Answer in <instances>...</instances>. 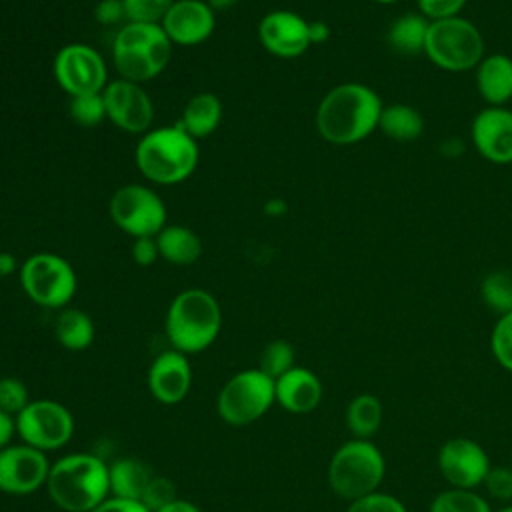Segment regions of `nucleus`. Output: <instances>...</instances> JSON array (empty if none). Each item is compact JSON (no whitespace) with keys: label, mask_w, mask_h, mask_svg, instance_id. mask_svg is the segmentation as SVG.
Masks as SVG:
<instances>
[{"label":"nucleus","mask_w":512,"mask_h":512,"mask_svg":"<svg viewBox=\"0 0 512 512\" xmlns=\"http://www.w3.org/2000/svg\"><path fill=\"white\" fill-rule=\"evenodd\" d=\"M430 512H490V506L474 490L450 488L432 500Z\"/></svg>","instance_id":"c85d7f7f"},{"label":"nucleus","mask_w":512,"mask_h":512,"mask_svg":"<svg viewBox=\"0 0 512 512\" xmlns=\"http://www.w3.org/2000/svg\"><path fill=\"white\" fill-rule=\"evenodd\" d=\"M222 328V310L214 294L204 288H188L168 306L164 330L174 350L198 354L214 344Z\"/></svg>","instance_id":"20e7f679"},{"label":"nucleus","mask_w":512,"mask_h":512,"mask_svg":"<svg viewBox=\"0 0 512 512\" xmlns=\"http://www.w3.org/2000/svg\"><path fill=\"white\" fill-rule=\"evenodd\" d=\"M376 2H380V4H392V2H396V0H376Z\"/></svg>","instance_id":"3c124183"},{"label":"nucleus","mask_w":512,"mask_h":512,"mask_svg":"<svg viewBox=\"0 0 512 512\" xmlns=\"http://www.w3.org/2000/svg\"><path fill=\"white\" fill-rule=\"evenodd\" d=\"M130 256L138 266H152L158 258V244H156V236H142V238H134L132 248H130Z\"/></svg>","instance_id":"a19ab883"},{"label":"nucleus","mask_w":512,"mask_h":512,"mask_svg":"<svg viewBox=\"0 0 512 512\" xmlns=\"http://www.w3.org/2000/svg\"><path fill=\"white\" fill-rule=\"evenodd\" d=\"M54 78L72 98L102 92L108 84V68L102 54L88 44H66L54 56Z\"/></svg>","instance_id":"f8f14e48"},{"label":"nucleus","mask_w":512,"mask_h":512,"mask_svg":"<svg viewBox=\"0 0 512 512\" xmlns=\"http://www.w3.org/2000/svg\"><path fill=\"white\" fill-rule=\"evenodd\" d=\"M110 218L132 238L156 236L168 224L162 198L144 184L120 186L110 198Z\"/></svg>","instance_id":"9d476101"},{"label":"nucleus","mask_w":512,"mask_h":512,"mask_svg":"<svg viewBox=\"0 0 512 512\" xmlns=\"http://www.w3.org/2000/svg\"><path fill=\"white\" fill-rule=\"evenodd\" d=\"M482 296L486 304L500 314H506L512 310V278L504 272H494L486 276L482 284Z\"/></svg>","instance_id":"2f4dec72"},{"label":"nucleus","mask_w":512,"mask_h":512,"mask_svg":"<svg viewBox=\"0 0 512 512\" xmlns=\"http://www.w3.org/2000/svg\"><path fill=\"white\" fill-rule=\"evenodd\" d=\"M284 210H286V206H284V202L282 200H268L266 202V206H264V212L266 214H270V216H280V214H284Z\"/></svg>","instance_id":"de8ad7c7"},{"label":"nucleus","mask_w":512,"mask_h":512,"mask_svg":"<svg viewBox=\"0 0 512 512\" xmlns=\"http://www.w3.org/2000/svg\"><path fill=\"white\" fill-rule=\"evenodd\" d=\"M274 402V380L260 368H248L234 374L222 386L216 408L224 422L232 426H246L262 418Z\"/></svg>","instance_id":"1a4fd4ad"},{"label":"nucleus","mask_w":512,"mask_h":512,"mask_svg":"<svg viewBox=\"0 0 512 512\" xmlns=\"http://www.w3.org/2000/svg\"><path fill=\"white\" fill-rule=\"evenodd\" d=\"M156 512H202V510H200L196 504L188 502V500L176 498V500H172L170 504H166L164 508H160V510H156Z\"/></svg>","instance_id":"c03bdc74"},{"label":"nucleus","mask_w":512,"mask_h":512,"mask_svg":"<svg viewBox=\"0 0 512 512\" xmlns=\"http://www.w3.org/2000/svg\"><path fill=\"white\" fill-rule=\"evenodd\" d=\"M148 390L166 406L182 402L192 386V368L188 356L170 348L158 354L148 368Z\"/></svg>","instance_id":"a211bd4d"},{"label":"nucleus","mask_w":512,"mask_h":512,"mask_svg":"<svg viewBox=\"0 0 512 512\" xmlns=\"http://www.w3.org/2000/svg\"><path fill=\"white\" fill-rule=\"evenodd\" d=\"M260 44L278 58H298L310 46V22L292 10H272L258 22Z\"/></svg>","instance_id":"dca6fc26"},{"label":"nucleus","mask_w":512,"mask_h":512,"mask_svg":"<svg viewBox=\"0 0 512 512\" xmlns=\"http://www.w3.org/2000/svg\"><path fill=\"white\" fill-rule=\"evenodd\" d=\"M466 0H418V8L422 16L432 20L452 18L458 16V12L464 8Z\"/></svg>","instance_id":"58836bf2"},{"label":"nucleus","mask_w":512,"mask_h":512,"mask_svg":"<svg viewBox=\"0 0 512 512\" xmlns=\"http://www.w3.org/2000/svg\"><path fill=\"white\" fill-rule=\"evenodd\" d=\"M110 476V496L142 500V494L150 480L154 478L152 470L136 458H120L108 466Z\"/></svg>","instance_id":"b1692460"},{"label":"nucleus","mask_w":512,"mask_h":512,"mask_svg":"<svg viewBox=\"0 0 512 512\" xmlns=\"http://www.w3.org/2000/svg\"><path fill=\"white\" fill-rule=\"evenodd\" d=\"M172 46L160 24L124 22L112 40V64L120 78L144 84L164 72Z\"/></svg>","instance_id":"39448f33"},{"label":"nucleus","mask_w":512,"mask_h":512,"mask_svg":"<svg viewBox=\"0 0 512 512\" xmlns=\"http://www.w3.org/2000/svg\"><path fill=\"white\" fill-rule=\"evenodd\" d=\"M294 366V346L288 340H272L264 346L256 368L276 380Z\"/></svg>","instance_id":"c756f323"},{"label":"nucleus","mask_w":512,"mask_h":512,"mask_svg":"<svg viewBox=\"0 0 512 512\" xmlns=\"http://www.w3.org/2000/svg\"><path fill=\"white\" fill-rule=\"evenodd\" d=\"M428 26H430V22L426 16L404 14L392 22V26L388 30V42L400 54L424 52Z\"/></svg>","instance_id":"cd10ccee"},{"label":"nucleus","mask_w":512,"mask_h":512,"mask_svg":"<svg viewBox=\"0 0 512 512\" xmlns=\"http://www.w3.org/2000/svg\"><path fill=\"white\" fill-rule=\"evenodd\" d=\"M424 54L444 70L462 72L480 64L484 58V40L480 30L466 18L452 16L432 20Z\"/></svg>","instance_id":"0eeeda50"},{"label":"nucleus","mask_w":512,"mask_h":512,"mask_svg":"<svg viewBox=\"0 0 512 512\" xmlns=\"http://www.w3.org/2000/svg\"><path fill=\"white\" fill-rule=\"evenodd\" d=\"M28 402H30L28 388L20 378H14V376L0 378V410L2 412L16 418Z\"/></svg>","instance_id":"f704fd0d"},{"label":"nucleus","mask_w":512,"mask_h":512,"mask_svg":"<svg viewBox=\"0 0 512 512\" xmlns=\"http://www.w3.org/2000/svg\"><path fill=\"white\" fill-rule=\"evenodd\" d=\"M330 36V28L324 22H310V42L320 44L326 42Z\"/></svg>","instance_id":"49530a36"},{"label":"nucleus","mask_w":512,"mask_h":512,"mask_svg":"<svg viewBox=\"0 0 512 512\" xmlns=\"http://www.w3.org/2000/svg\"><path fill=\"white\" fill-rule=\"evenodd\" d=\"M50 462L46 452L28 444H10L0 450V490L24 496L46 486Z\"/></svg>","instance_id":"4468645a"},{"label":"nucleus","mask_w":512,"mask_h":512,"mask_svg":"<svg viewBox=\"0 0 512 512\" xmlns=\"http://www.w3.org/2000/svg\"><path fill=\"white\" fill-rule=\"evenodd\" d=\"M510 468H512V452H510Z\"/></svg>","instance_id":"603ef678"},{"label":"nucleus","mask_w":512,"mask_h":512,"mask_svg":"<svg viewBox=\"0 0 512 512\" xmlns=\"http://www.w3.org/2000/svg\"><path fill=\"white\" fill-rule=\"evenodd\" d=\"M174 46H198L216 28V12L206 0H174L160 22Z\"/></svg>","instance_id":"f3484780"},{"label":"nucleus","mask_w":512,"mask_h":512,"mask_svg":"<svg viewBox=\"0 0 512 512\" xmlns=\"http://www.w3.org/2000/svg\"><path fill=\"white\" fill-rule=\"evenodd\" d=\"M16 434L24 444L50 452L70 442L74 434L72 412L56 400H30L24 410L14 418Z\"/></svg>","instance_id":"9b49d317"},{"label":"nucleus","mask_w":512,"mask_h":512,"mask_svg":"<svg viewBox=\"0 0 512 512\" xmlns=\"http://www.w3.org/2000/svg\"><path fill=\"white\" fill-rule=\"evenodd\" d=\"M472 140L486 160L496 164L512 162V112L502 106L478 112L472 122Z\"/></svg>","instance_id":"6ab92c4d"},{"label":"nucleus","mask_w":512,"mask_h":512,"mask_svg":"<svg viewBox=\"0 0 512 512\" xmlns=\"http://www.w3.org/2000/svg\"><path fill=\"white\" fill-rule=\"evenodd\" d=\"M222 120V102L212 92H198L194 94L178 120V124L196 140L210 136Z\"/></svg>","instance_id":"5701e85b"},{"label":"nucleus","mask_w":512,"mask_h":512,"mask_svg":"<svg viewBox=\"0 0 512 512\" xmlns=\"http://www.w3.org/2000/svg\"><path fill=\"white\" fill-rule=\"evenodd\" d=\"M126 10V22L160 24L174 0H122Z\"/></svg>","instance_id":"473e14b6"},{"label":"nucleus","mask_w":512,"mask_h":512,"mask_svg":"<svg viewBox=\"0 0 512 512\" xmlns=\"http://www.w3.org/2000/svg\"><path fill=\"white\" fill-rule=\"evenodd\" d=\"M70 118L84 128H94L106 118V104L102 92L80 94L70 98Z\"/></svg>","instance_id":"7c9ffc66"},{"label":"nucleus","mask_w":512,"mask_h":512,"mask_svg":"<svg viewBox=\"0 0 512 512\" xmlns=\"http://www.w3.org/2000/svg\"><path fill=\"white\" fill-rule=\"evenodd\" d=\"M140 174L154 184H178L190 178L198 166V140L178 122L150 128L136 144L134 152Z\"/></svg>","instance_id":"7ed1b4c3"},{"label":"nucleus","mask_w":512,"mask_h":512,"mask_svg":"<svg viewBox=\"0 0 512 512\" xmlns=\"http://www.w3.org/2000/svg\"><path fill=\"white\" fill-rule=\"evenodd\" d=\"M56 340L72 352L86 350L94 342V322L92 318L80 308H64L54 324Z\"/></svg>","instance_id":"393cba45"},{"label":"nucleus","mask_w":512,"mask_h":512,"mask_svg":"<svg viewBox=\"0 0 512 512\" xmlns=\"http://www.w3.org/2000/svg\"><path fill=\"white\" fill-rule=\"evenodd\" d=\"M482 486L486 488V492L500 500V502H508L512 500V468L510 466H496L488 470Z\"/></svg>","instance_id":"4c0bfd02"},{"label":"nucleus","mask_w":512,"mask_h":512,"mask_svg":"<svg viewBox=\"0 0 512 512\" xmlns=\"http://www.w3.org/2000/svg\"><path fill=\"white\" fill-rule=\"evenodd\" d=\"M94 18L102 26H116L120 22H126L124 2L122 0H100L94 6Z\"/></svg>","instance_id":"ea45409f"},{"label":"nucleus","mask_w":512,"mask_h":512,"mask_svg":"<svg viewBox=\"0 0 512 512\" xmlns=\"http://www.w3.org/2000/svg\"><path fill=\"white\" fill-rule=\"evenodd\" d=\"M274 390L276 402L292 414L312 412L322 400V384L318 376L302 366H294L276 378Z\"/></svg>","instance_id":"aec40b11"},{"label":"nucleus","mask_w":512,"mask_h":512,"mask_svg":"<svg viewBox=\"0 0 512 512\" xmlns=\"http://www.w3.org/2000/svg\"><path fill=\"white\" fill-rule=\"evenodd\" d=\"M172 500H176V488L172 484V480L164 478V476H154L150 480V484L146 486L144 494H142V504L150 510L156 512L160 508H164L166 504H170Z\"/></svg>","instance_id":"c9c22d12"},{"label":"nucleus","mask_w":512,"mask_h":512,"mask_svg":"<svg viewBox=\"0 0 512 512\" xmlns=\"http://www.w3.org/2000/svg\"><path fill=\"white\" fill-rule=\"evenodd\" d=\"M382 108L378 94L370 86L358 82L338 84L320 100L316 128L326 142L354 144L378 128Z\"/></svg>","instance_id":"f257e3e1"},{"label":"nucleus","mask_w":512,"mask_h":512,"mask_svg":"<svg viewBox=\"0 0 512 512\" xmlns=\"http://www.w3.org/2000/svg\"><path fill=\"white\" fill-rule=\"evenodd\" d=\"M160 258L174 266H190L202 256L200 236L182 224H166L156 234Z\"/></svg>","instance_id":"4be33fe9"},{"label":"nucleus","mask_w":512,"mask_h":512,"mask_svg":"<svg viewBox=\"0 0 512 512\" xmlns=\"http://www.w3.org/2000/svg\"><path fill=\"white\" fill-rule=\"evenodd\" d=\"M208 6L214 10V12H224V10H230L234 8L240 0H206Z\"/></svg>","instance_id":"09e8293b"},{"label":"nucleus","mask_w":512,"mask_h":512,"mask_svg":"<svg viewBox=\"0 0 512 512\" xmlns=\"http://www.w3.org/2000/svg\"><path fill=\"white\" fill-rule=\"evenodd\" d=\"M348 512H406L404 504L384 492H372L358 500H352Z\"/></svg>","instance_id":"e433bc0d"},{"label":"nucleus","mask_w":512,"mask_h":512,"mask_svg":"<svg viewBox=\"0 0 512 512\" xmlns=\"http://www.w3.org/2000/svg\"><path fill=\"white\" fill-rule=\"evenodd\" d=\"M438 468L452 488L474 490L482 486L490 470V460L478 442L458 436L440 446Z\"/></svg>","instance_id":"2eb2a0df"},{"label":"nucleus","mask_w":512,"mask_h":512,"mask_svg":"<svg viewBox=\"0 0 512 512\" xmlns=\"http://www.w3.org/2000/svg\"><path fill=\"white\" fill-rule=\"evenodd\" d=\"M378 128L396 142H412L424 130L420 112L408 104H388L382 108Z\"/></svg>","instance_id":"a878e982"},{"label":"nucleus","mask_w":512,"mask_h":512,"mask_svg":"<svg viewBox=\"0 0 512 512\" xmlns=\"http://www.w3.org/2000/svg\"><path fill=\"white\" fill-rule=\"evenodd\" d=\"M384 408L374 394H358L350 400L346 408V426L354 438L370 440L382 424Z\"/></svg>","instance_id":"bb28decb"},{"label":"nucleus","mask_w":512,"mask_h":512,"mask_svg":"<svg viewBox=\"0 0 512 512\" xmlns=\"http://www.w3.org/2000/svg\"><path fill=\"white\" fill-rule=\"evenodd\" d=\"M46 490L66 512H92L110 496L108 464L96 454L76 452L50 464Z\"/></svg>","instance_id":"f03ea898"},{"label":"nucleus","mask_w":512,"mask_h":512,"mask_svg":"<svg viewBox=\"0 0 512 512\" xmlns=\"http://www.w3.org/2000/svg\"><path fill=\"white\" fill-rule=\"evenodd\" d=\"M14 432H16V420H14V416H10V414H6V412L0 410V450L6 448V446H10V440H12Z\"/></svg>","instance_id":"37998d69"},{"label":"nucleus","mask_w":512,"mask_h":512,"mask_svg":"<svg viewBox=\"0 0 512 512\" xmlns=\"http://www.w3.org/2000/svg\"><path fill=\"white\" fill-rule=\"evenodd\" d=\"M498 512H512V504H510V506H504V508H500Z\"/></svg>","instance_id":"8fccbe9b"},{"label":"nucleus","mask_w":512,"mask_h":512,"mask_svg":"<svg viewBox=\"0 0 512 512\" xmlns=\"http://www.w3.org/2000/svg\"><path fill=\"white\" fill-rule=\"evenodd\" d=\"M92 512H150L140 500H128L118 496H108Z\"/></svg>","instance_id":"79ce46f5"},{"label":"nucleus","mask_w":512,"mask_h":512,"mask_svg":"<svg viewBox=\"0 0 512 512\" xmlns=\"http://www.w3.org/2000/svg\"><path fill=\"white\" fill-rule=\"evenodd\" d=\"M386 472L382 452L364 438L344 442L328 464V484L344 500H358L376 492Z\"/></svg>","instance_id":"423d86ee"},{"label":"nucleus","mask_w":512,"mask_h":512,"mask_svg":"<svg viewBox=\"0 0 512 512\" xmlns=\"http://www.w3.org/2000/svg\"><path fill=\"white\" fill-rule=\"evenodd\" d=\"M106 104V120L128 134H144L152 128L154 104L142 84L118 78L102 90Z\"/></svg>","instance_id":"ddd939ff"},{"label":"nucleus","mask_w":512,"mask_h":512,"mask_svg":"<svg viewBox=\"0 0 512 512\" xmlns=\"http://www.w3.org/2000/svg\"><path fill=\"white\" fill-rule=\"evenodd\" d=\"M16 270H20V264H18L16 256L10 254V252H0V276L14 274Z\"/></svg>","instance_id":"a18cd8bd"},{"label":"nucleus","mask_w":512,"mask_h":512,"mask_svg":"<svg viewBox=\"0 0 512 512\" xmlns=\"http://www.w3.org/2000/svg\"><path fill=\"white\" fill-rule=\"evenodd\" d=\"M476 68V86L488 104L500 106L512 98V60L506 54L484 56Z\"/></svg>","instance_id":"412c9836"},{"label":"nucleus","mask_w":512,"mask_h":512,"mask_svg":"<svg viewBox=\"0 0 512 512\" xmlns=\"http://www.w3.org/2000/svg\"><path fill=\"white\" fill-rule=\"evenodd\" d=\"M20 286L42 308H66L76 294L78 278L72 264L52 252H38L20 264Z\"/></svg>","instance_id":"6e6552de"},{"label":"nucleus","mask_w":512,"mask_h":512,"mask_svg":"<svg viewBox=\"0 0 512 512\" xmlns=\"http://www.w3.org/2000/svg\"><path fill=\"white\" fill-rule=\"evenodd\" d=\"M490 348L498 364L512 372V310L502 314L496 322L490 336Z\"/></svg>","instance_id":"72a5a7b5"}]
</instances>
